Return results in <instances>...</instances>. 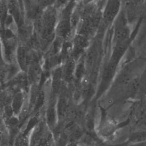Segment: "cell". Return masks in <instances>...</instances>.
Returning a JSON list of instances; mask_svg holds the SVG:
<instances>
[{
    "instance_id": "obj_1",
    "label": "cell",
    "mask_w": 146,
    "mask_h": 146,
    "mask_svg": "<svg viewBox=\"0 0 146 146\" xmlns=\"http://www.w3.org/2000/svg\"><path fill=\"white\" fill-rule=\"evenodd\" d=\"M119 65L109 60L104 63L101 69L100 81L96 89L94 99L100 100L111 88L119 70Z\"/></svg>"
},
{
    "instance_id": "obj_2",
    "label": "cell",
    "mask_w": 146,
    "mask_h": 146,
    "mask_svg": "<svg viewBox=\"0 0 146 146\" xmlns=\"http://www.w3.org/2000/svg\"><path fill=\"white\" fill-rule=\"evenodd\" d=\"M111 47L133 39L132 26L128 22L127 18L122 8L121 12L113 23L112 26Z\"/></svg>"
},
{
    "instance_id": "obj_3",
    "label": "cell",
    "mask_w": 146,
    "mask_h": 146,
    "mask_svg": "<svg viewBox=\"0 0 146 146\" xmlns=\"http://www.w3.org/2000/svg\"><path fill=\"white\" fill-rule=\"evenodd\" d=\"M100 108L101 118L98 125H96V133L101 139L107 141L111 139L119 129L125 126L129 122V119L121 123H117L107 116L106 110L101 106Z\"/></svg>"
},
{
    "instance_id": "obj_4",
    "label": "cell",
    "mask_w": 146,
    "mask_h": 146,
    "mask_svg": "<svg viewBox=\"0 0 146 146\" xmlns=\"http://www.w3.org/2000/svg\"><path fill=\"white\" fill-rule=\"evenodd\" d=\"M122 1H108L104 4L102 11V22L100 29H106L112 26L121 12ZM99 29V30H100Z\"/></svg>"
},
{
    "instance_id": "obj_5",
    "label": "cell",
    "mask_w": 146,
    "mask_h": 146,
    "mask_svg": "<svg viewBox=\"0 0 146 146\" xmlns=\"http://www.w3.org/2000/svg\"><path fill=\"white\" fill-rule=\"evenodd\" d=\"M143 1H122V9L131 26L140 21L142 15Z\"/></svg>"
},
{
    "instance_id": "obj_6",
    "label": "cell",
    "mask_w": 146,
    "mask_h": 146,
    "mask_svg": "<svg viewBox=\"0 0 146 146\" xmlns=\"http://www.w3.org/2000/svg\"><path fill=\"white\" fill-rule=\"evenodd\" d=\"M130 116L139 125L146 126V99L132 101Z\"/></svg>"
},
{
    "instance_id": "obj_7",
    "label": "cell",
    "mask_w": 146,
    "mask_h": 146,
    "mask_svg": "<svg viewBox=\"0 0 146 146\" xmlns=\"http://www.w3.org/2000/svg\"><path fill=\"white\" fill-rule=\"evenodd\" d=\"M56 98V97H55ZM53 97L49 101L45 112L46 123L49 129H54L59 121L58 116L57 110V102L58 98Z\"/></svg>"
},
{
    "instance_id": "obj_8",
    "label": "cell",
    "mask_w": 146,
    "mask_h": 146,
    "mask_svg": "<svg viewBox=\"0 0 146 146\" xmlns=\"http://www.w3.org/2000/svg\"><path fill=\"white\" fill-rule=\"evenodd\" d=\"M64 80L63 67H58L54 70L52 77L51 91L54 96H56L60 94Z\"/></svg>"
},
{
    "instance_id": "obj_9",
    "label": "cell",
    "mask_w": 146,
    "mask_h": 146,
    "mask_svg": "<svg viewBox=\"0 0 146 146\" xmlns=\"http://www.w3.org/2000/svg\"><path fill=\"white\" fill-rule=\"evenodd\" d=\"M26 104L25 94L22 91L17 93L12 100L11 105L15 117L19 118Z\"/></svg>"
},
{
    "instance_id": "obj_10",
    "label": "cell",
    "mask_w": 146,
    "mask_h": 146,
    "mask_svg": "<svg viewBox=\"0 0 146 146\" xmlns=\"http://www.w3.org/2000/svg\"><path fill=\"white\" fill-rule=\"evenodd\" d=\"M129 144L146 142V129L137 130L131 132L126 140Z\"/></svg>"
},
{
    "instance_id": "obj_11",
    "label": "cell",
    "mask_w": 146,
    "mask_h": 146,
    "mask_svg": "<svg viewBox=\"0 0 146 146\" xmlns=\"http://www.w3.org/2000/svg\"><path fill=\"white\" fill-rule=\"evenodd\" d=\"M139 78V90L135 100L146 99V66L140 75Z\"/></svg>"
},
{
    "instance_id": "obj_12",
    "label": "cell",
    "mask_w": 146,
    "mask_h": 146,
    "mask_svg": "<svg viewBox=\"0 0 146 146\" xmlns=\"http://www.w3.org/2000/svg\"><path fill=\"white\" fill-rule=\"evenodd\" d=\"M57 110L59 120L65 116L67 106V99L64 96H58L57 102Z\"/></svg>"
},
{
    "instance_id": "obj_13",
    "label": "cell",
    "mask_w": 146,
    "mask_h": 146,
    "mask_svg": "<svg viewBox=\"0 0 146 146\" xmlns=\"http://www.w3.org/2000/svg\"><path fill=\"white\" fill-rule=\"evenodd\" d=\"M5 114L8 119L14 117V113L11 105H7L5 107L4 109Z\"/></svg>"
},
{
    "instance_id": "obj_14",
    "label": "cell",
    "mask_w": 146,
    "mask_h": 146,
    "mask_svg": "<svg viewBox=\"0 0 146 146\" xmlns=\"http://www.w3.org/2000/svg\"><path fill=\"white\" fill-rule=\"evenodd\" d=\"M128 144H129V143L126 141H125L124 142L116 144H110L104 143H103V144H101L99 146H127Z\"/></svg>"
},
{
    "instance_id": "obj_15",
    "label": "cell",
    "mask_w": 146,
    "mask_h": 146,
    "mask_svg": "<svg viewBox=\"0 0 146 146\" xmlns=\"http://www.w3.org/2000/svg\"><path fill=\"white\" fill-rule=\"evenodd\" d=\"M141 21H143L146 23V1H143V9Z\"/></svg>"
},
{
    "instance_id": "obj_16",
    "label": "cell",
    "mask_w": 146,
    "mask_h": 146,
    "mask_svg": "<svg viewBox=\"0 0 146 146\" xmlns=\"http://www.w3.org/2000/svg\"><path fill=\"white\" fill-rule=\"evenodd\" d=\"M127 146H146V142L129 144Z\"/></svg>"
},
{
    "instance_id": "obj_17",
    "label": "cell",
    "mask_w": 146,
    "mask_h": 146,
    "mask_svg": "<svg viewBox=\"0 0 146 146\" xmlns=\"http://www.w3.org/2000/svg\"><path fill=\"white\" fill-rule=\"evenodd\" d=\"M78 143L75 141H71L68 143L66 146H78Z\"/></svg>"
},
{
    "instance_id": "obj_18",
    "label": "cell",
    "mask_w": 146,
    "mask_h": 146,
    "mask_svg": "<svg viewBox=\"0 0 146 146\" xmlns=\"http://www.w3.org/2000/svg\"><path fill=\"white\" fill-rule=\"evenodd\" d=\"M78 146H86L84 145V144H82V143H78Z\"/></svg>"
}]
</instances>
